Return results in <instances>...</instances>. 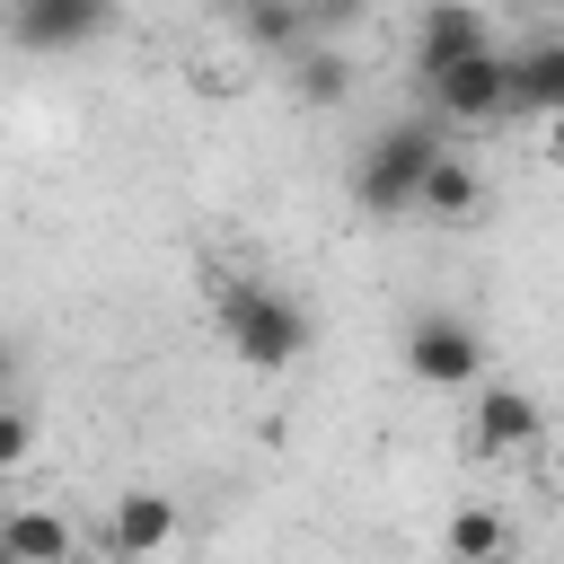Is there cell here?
Instances as JSON below:
<instances>
[{
  "mask_svg": "<svg viewBox=\"0 0 564 564\" xmlns=\"http://www.w3.org/2000/svg\"><path fill=\"white\" fill-rule=\"evenodd\" d=\"M203 291H212V326H220V344H229L247 370H291V361L317 344L308 300H300V291H282V282H264V273L212 264V273H203Z\"/></svg>",
  "mask_w": 564,
  "mask_h": 564,
  "instance_id": "1",
  "label": "cell"
},
{
  "mask_svg": "<svg viewBox=\"0 0 564 564\" xmlns=\"http://www.w3.org/2000/svg\"><path fill=\"white\" fill-rule=\"evenodd\" d=\"M26 458H35V414L18 397H0V476H18Z\"/></svg>",
  "mask_w": 564,
  "mask_h": 564,
  "instance_id": "15",
  "label": "cell"
},
{
  "mask_svg": "<svg viewBox=\"0 0 564 564\" xmlns=\"http://www.w3.org/2000/svg\"><path fill=\"white\" fill-rule=\"evenodd\" d=\"M449 564H511V520L494 502L449 511Z\"/></svg>",
  "mask_w": 564,
  "mask_h": 564,
  "instance_id": "13",
  "label": "cell"
},
{
  "mask_svg": "<svg viewBox=\"0 0 564 564\" xmlns=\"http://www.w3.org/2000/svg\"><path fill=\"white\" fill-rule=\"evenodd\" d=\"M405 370H414L423 388H485L494 344H485V326H476L467 308H423V317L405 326Z\"/></svg>",
  "mask_w": 564,
  "mask_h": 564,
  "instance_id": "3",
  "label": "cell"
},
{
  "mask_svg": "<svg viewBox=\"0 0 564 564\" xmlns=\"http://www.w3.org/2000/svg\"><path fill=\"white\" fill-rule=\"evenodd\" d=\"M546 167H564V115H546Z\"/></svg>",
  "mask_w": 564,
  "mask_h": 564,
  "instance_id": "16",
  "label": "cell"
},
{
  "mask_svg": "<svg viewBox=\"0 0 564 564\" xmlns=\"http://www.w3.org/2000/svg\"><path fill=\"white\" fill-rule=\"evenodd\" d=\"M414 212H423V220H441V229L485 220V176H476V159H467V150H441V159H432V176H423V194H414Z\"/></svg>",
  "mask_w": 564,
  "mask_h": 564,
  "instance_id": "9",
  "label": "cell"
},
{
  "mask_svg": "<svg viewBox=\"0 0 564 564\" xmlns=\"http://www.w3.org/2000/svg\"><path fill=\"white\" fill-rule=\"evenodd\" d=\"M167 546H176V502L150 494V485L115 494V511H106V555H115V564H159Z\"/></svg>",
  "mask_w": 564,
  "mask_h": 564,
  "instance_id": "8",
  "label": "cell"
},
{
  "mask_svg": "<svg viewBox=\"0 0 564 564\" xmlns=\"http://www.w3.org/2000/svg\"><path fill=\"white\" fill-rule=\"evenodd\" d=\"M229 26H238L256 53H282V62H300V53L326 35V18H317V9H256V0H247V9H229Z\"/></svg>",
  "mask_w": 564,
  "mask_h": 564,
  "instance_id": "11",
  "label": "cell"
},
{
  "mask_svg": "<svg viewBox=\"0 0 564 564\" xmlns=\"http://www.w3.org/2000/svg\"><path fill=\"white\" fill-rule=\"evenodd\" d=\"M106 26H115L106 0H9L0 9V44H18V53H79Z\"/></svg>",
  "mask_w": 564,
  "mask_h": 564,
  "instance_id": "4",
  "label": "cell"
},
{
  "mask_svg": "<svg viewBox=\"0 0 564 564\" xmlns=\"http://www.w3.org/2000/svg\"><path fill=\"white\" fill-rule=\"evenodd\" d=\"M485 53H502V35H494L485 9H423V18H414V79L467 70V62H485Z\"/></svg>",
  "mask_w": 564,
  "mask_h": 564,
  "instance_id": "7",
  "label": "cell"
},
{
  "mask_svg": "<svg viewBox=\"0 0 564 564\" xmlns=\"http://www.w3.org/2000/svg\"><path fill=\"white\" fill-rule=\"evenodd\" d=\"M9 379H18V344L0 335V397H9Z\"/></svg>",
  "mask_w": 564,
  "mask_h": 564,
  "instance_id": "17",
  "label": "cell"
},
{
  "mask_svg": "<svg viewBox=\"0 0 564 564\" xmlns=\"http://www.w3.org/2000/svg\"><path fill=\"white\" fill-rule=\"evenodd\" d=\"M546 441V405L511 379H485L476 405H467V449L476 458H511V449H538Z\"/></svg>",
  "mask_w": 564,
  "mask_h": 564,
  "instance_id": "5",
  "label": "cell"
},
{
  "mask_svg": "<svg viewBox=\"0 0 564 564\" xmlns=\"http://www.w3.org/2000/svg\"><path fill=\"white\" fill-rule=\"evenodd\" d=\"M511 106L564 115V35H529V44L511 53Z\"/></svg>",
  "mask_w": 564,
  "mask_h": 564,
  "instance_id": "12",
  "label": "cell"
},
{
  "mask_svg": "<svg viewBox=\"0 0 564 564\" xmlns=\"http://www.w3.org/2000/svg\"><path fill=\"white\" fill-rule=\"evenodd\" d=\"M282 70H291V88H300L308 106H344V97H352V62H344V53H326V44H308V53H300V62H282Z\"/></svg>",
  "mask_w": 564,
  "mask_h": 564,
  "instance_id": "14",
  "label": "cell"
},
{
  "mask_svg": "<svg viewBox=\"0 0 564 564\" xmlns=\"http://www.w3.org/2000/svg\"><path fill=\"white\" fill-rule=\"evenodd\" d=\"M62 564H79V555H62Z\"/></svg>",
  "mask_w": 564,
  "mask_h": 564,
  "instance_id": "20",
  "label": "cell"
},
{
  "mask_svg": "<svg viewBox=\"0 0 564 564\" xmlns=\"http://www.w3.org/2000/svg\"><path fill=\"white\" fill-rule=\"evenodd\" d=\"M423 106H432V123H502L511 115V53H485L467 70L423 79Z\"/></svg>",
  "mask_w": 564,
  "mask_h": 564,
  "instance_id": "6",
  "label": "cell"
},
{
  "mask_svg": "<svg viewBox=\"0 0 564 564\" xmlns=\"http://www.w3.org/2000/svg\"><path fill=\"white\" fill-rule=\"evenodd\" d=\"M441 150H449V141H441L432 115H397V123H379V132L361 141V159H352V203H361L370 220H405Z\"/></svg>",
  "mask_w": 564,
  "mask_h": 564,
  "instance_id": "2",
  "label": "cell"
},
{
  "mask_svg": "<svg viewBox=\"0 0 564 564\" xmlns=\"http://www.w3.org/2000/svg\"><path fill=\"white\" fill-rule=\"evenodd\" d=\"M0 538H9L18 564H62V555H79V529H70L62 511H44V502H0Z\"/></svg>",
  "mask_w": 564,
  "mask_h": 564,
  "instance_id": "10",
  "label": "cell"
},
{
  "mask_svg": "<svg viewBox=\"0 0 564 564\" xmlns=\"http://www.w3.org/2000/svg\"><path fill=\"white\" fill-rule=\"evenodd\" d=\"M0 564H18V555H9V538H0Z\"/></svg>",
  "mask_w": 564,
  "mask_h": 564,
  "instance_id": "18",
  "label": "cell"
},
{
  "mask_svg": "<svg viewBox=\"0 0 564 564\" xmlns=\"http://www.w3.org/2000/svg\"><path fill=\"white\" fill-rule=\"evenodd\" d=\"M555 476H564V449H555Z\"/></svg>",
  "mask_w": 564,
  "mask_h": 564,
  "instance_id": "19",
  "label": "cell"
}]
</instances>
